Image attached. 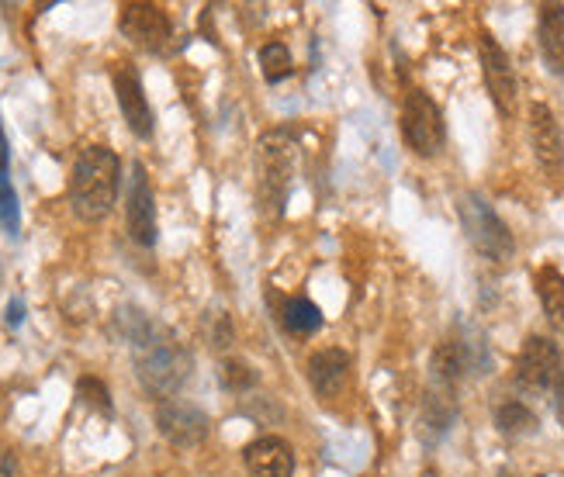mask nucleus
I'll return each instance as SVG.
<instances>
[{
	"mask_svg": "<svg viewBox=\"0 0 564 477\" xmlns=\"http://www.w3.org/2000/svg\"><path fill=\"white\" fill-rule=\"evenodd\" d=\"M0 229L4 236H18L21 232V208H18V191H14L7 170H0Z\"/></svg>",
	"mask_w": 564,
	"mask_h": 477,
	"instance_id": "nucleus-21",
	"label": "nucleus"
},
{
	"mask_svg": "<svg viewBox=\"0 0 564 477\" xmlns=\"http://www.w3.org/2000/svg\"><path fill=\"white\" fill-rule=\"evenodd\" d=\"M77 398L84 401L87 408H94V412L111 415V391H108V384L97 381V377H80V381H77Z\"/></svg>",
	"mask_w": 564,
	"mask_h": 477,
	"instance_id": "nucleus-22",
	"label": "nucleus"
},
{
	"mask_svg": "<svg viewBox=\"0 0 564 477\" xmlns=\"http://www.w3.org/2000/svg\"><path fill=\"white\" fill-rule=\"evenodd\" d=\"M208 339H212L215 350H225V346L232 343V322H229V315H222V312L208 315Z\"/></svg>",
	"mask_w": 564,
	"mask_h": 477,
	"instance_id": "nucleus-23",
	"label": "nucleus"
},
{
	"mask_svg": "<svg viewBox=\"0 0 564 477\" xmlns=\"http://www.w3.org/2000/svg\"><path fill=\"white\" fill-rule=\"evenodd\" d=\"M537 39L551 73H564V4H544L537 18Z\"/></svg>",
	"mask_w": 564,
	"mask_h": 477,
	"instance_id": "nucleus-15",
	"label": "nucleus"
},
{
	"mask_svg": "<svg viewBox=\"0 0 564 477\" xmlns=\"http://www.w3.org/2000/svg\"><path fill=\"white\" fill-rule=\"evenodd\" d=\"M125 225H129V236L139 242V246H153L156 242V198H153V187H149L146 166L142 163H132Z\"/></svg>",
	"mask_w": 564,
	"mask_h": 477,
	"instance_id": "nucleus-12",
	"label": "nucleus"
},
{
	"mask_svg": "<svg viewBox=\"0 0 564 477\" xmlns=\"http://www.w3.org/2000/svg\"><path fill=\"white\" fill-rule=\"evenodd\" d=\"M478 52H481V73H485V87H488V94H492L495 108H499L502 115H513L516 97H520V83H516V73H513V63H509L506 49H502V45L485 32V35H481V42H478Z\"/></svg>",
	"mask_w": 564,
	"mask_h": 477,
	"instance_id": "nucleus-9",
	"label": "nucleus"
},
{
	"mask_svg": "<svg viewBox=\"0 0 564 477\" xmlns=\"http://www.w3.org/2000/svg\"><path fill=\"white\" fill-rule=\"evenodd\" d=\"M218 381H222V388L232 391V395H246V391L257 388L260 377H257V370H253L246 360L229 357V360L218 363Z\"/></svg>",
	"mask_w": 564,
	"mask_h": 477,
	"instance_id": "nucleus-20",
	"label": "nucleus"
},
{
	"mask_svg": "<svg viewBox=\"0 0 564 477\" xmlns=\"http://www.w3.org/2000/svg\"><path fill=\"white\" fill-rule=\"evenodd\" d=\"M18 474H21L18 453L7 450V446H0V477H18Z\"/></svg>",
	"mask_w": 564,
	"mask_h": 477,
	"instance_id": "nucleus-24",
	"label": "nucleus"
},
{
	"mask_svg": "<svg viewBox=\"0 0 564 477\" xmlns=\"http://www.w3.org/2000/svg\"><path fill=\"white\" fill-rule=\"evenodd\" d=\"M457 215H461L464 236L471 246L478 249L485 260L492 263H509L516 253V239L509 232V225L495 215V208L481 194H461L457 201Z\"/></svg>",
	"mask_w": 564,
	"mask_h": 477,
	"instance_id": "nucleus-4",
	"label": "nucleus"
},
{
	"mask_svg": "<svg viewBox=\"0 0 564 477\" xmlns=\"http://www.w3.org/2000/svg\"><path fill=\"white\" fill-rule=\"evenodd\" d=\"M561 374V357L558 346L544 336H530L520 350V360H516V384L526 391V395H544Z\"/></svg>",
	"mask_w": 564,
	"mask_h": 477,
	"instance_id": "nucleus-8",
	"label": "nucleus"
},
{
	"mask_svg": "<svg viewBox=\"0 0 564 477\" xmlns=\"http://www.w3.org/2000/svg\"><path fill=\"white\" fill-rule=\"evenodd\" d=\"M554 408H558V422L564 429V377H558V388H554Z\"/></svg>",
	"mask_w": 564,
	"mask_h": 477,
	"instance_id": "nucleus-26",
	"label": "nucleus"
},
{
	"mask_svg": "<svg viewBox=\"0 0 564 477\" xmlns=\"http://www.w3.org/2000/svg\"><path fill=\"white\" fill-rule=\"evenodd\" d=\"M111 83H115L122 118L129 121V128L139 139H149V135H153V108H149V97H146V90H142L139 70H135L132 63H115Z\"/></svg>",
	"mask_w": 564,
	"mask_h": 477,
	"instance_id": "nucleus-11",
	"label": "nucleus"
},
{
	"mask_svg": "<svg viewBox=\"0 0 564 477\" xmlns=\"http://www.w3.org/2000/svg\"><path fill=\"white\" fill-rule=\"evenodd\" d=\"M537 298L544 305L547 322L564 336V274L554 267L537 270Z\"/></svg>",
	"mask_w": 564,
	"mask_h": 477,
	"instance_id": "nucleus-17",
	"label": "nucleus"
},
{
	"mask_svg": "<svg viewBox=\"0 0 564 477\" xmlns=\"http://www.w3.org/2000/svg\"><path fill=\"white\" fill-rule=\"evenodd\" d=\"M260 73L267 83H281L295 73V63H291V52L284 42H267L260 49Z\"/></svg>",
	"mask_w": 564,
	"mask_h": 477,
	"instance_id": "nucleus-19",
	"label": "nucleus"
},
{
	"mask_svg": "<svg viewBox=\"0 0 564 477\" xmlns=\"http://www.w3.org/2000/svg\"><path fill=\"white\" fill-rule=\"evenodd\" d=\"M246 471L253 477H291L295 474V453L281 436H260L243 450Z\"/></svg>",
	"mask_w": 564,
	"mask_h": 477,
	"instance_id": "nucleus-14",
	"label": "nucleus"
},
{
	"mask_svg": "<svg viewBox=\"0 0 564 477\" xmlns=\"http://www.w3.org/2000/svg\"><path fill=\"white\" fill-rule=\"evenodd\" d=\"M0 170H7V135H4V125H0Z\"/></svg>",
	"mask_w": 564,
	"mask_h": 477,
	"instance_id": "nucleus-27",
	"label": "nucleus"
},
{
	"mask_svg": "<svg viewBox=\"0 0 564 477\" xmlns=\"http://www.w3.org/2000/svg\"><path fill=\"white\" fill-rule=\"evenodd\" d=\"M308 381H312L315 395L319 398H336L350 381V353L326 346V350H315L308 357Z\"/></svg>",
	"mask_w": 564,
	"mask_h": 477,
	"instance_id": "nucleus-13",
	"label": "nucleus"
},
{
	"mask_svg": "<svg viewBox=\"0 0 564 477\" xmlns=\"http://www.w3.org/2000/svg\"><path fill=\"white\" fill-rule=\"evenodd\" d=\"M495 429H499L502 436H513V439L533 436L537 433V415H533L523 401H502V405L495 408Z\"/></svg>",
	"mask_w": 564,
	"mask_h": 477,
	"instance_id": "nucleus-18",
	"label": "nucleus"
},
{
	"mask_svg": "<svg viewBox=\"0 0 564 477\" xmlns=\"http://www.w3.org/2000/svg\"><path fill=\"white\" fill-rule=\"evenodd\" d=\"M298 146L288 128H270L257 142V208L263 218H281L295 187Z\"/></svg>",
	"mask_w": 564,
	"mask_h": 477,
	"instance_id": "nucleus-3",
	"label": "nucleus"
},
{
	"mask_svg": "<svg viewBox=\"0 0 564 477\" xmlns=\"http://www.w3.org/2000/svg\"><path fill=\"white\" fill-rule=\"evenodd\" d=\"M156 429L177 450H194L212 433V422H208L205 408L191 405L184 398H170L156 405Z\"/></svg>",
	"mask_w": 564,
	"mask_h": 477,
	"instance_id": "nucleus-6",
	"label": "nucleus"
},
{
	"mask_svg": "<svg viewBox=\"0 0 564 477\" xmlns=\"http://www.w3.org/2000/svg\"><path fill=\"white\" fill-rule=\"evenodd\" d=\"M402 135L416 156H436L447 142L443 111L426 90H409L402 104Z\"/></svg>",
	"mask_w": 564,
	"mask_h": 477,
	"instance_id": "nucleus-5",
	"label": "nucleus"
},
{
	"mask_svg": "<svg viewBox=\"0 0 564 477\" xmlns=\"http://www.w3.org/2000/svg\"><path fill=\"white\" fill-rule=\"evenodd\" d=\"M118 28L125 39L146 52H163L174 39V25L160 4H125L118 14Z\"/></svg>",
	"mask_w": 564,
	"mask_h": 477,
	"instance_id": "nucleus-7",
	"label": "nucleus"
},
{
	"mask_svg": "<svg viewBox=\"0 0 564 477\" xmlns=\"http://www.w3.org/2000/svg\"><path fill=\"white\" fill-rule=\"evenodd\" d=\"M118 325H122V336L132 346L135 377H139L142 391L160 401H170L191 381L194 360L187 353V346L177 343L160 325L149 322L139 308H122L118 312Z\"/></svg>",
	"mask_w": 564,
	"mask_h": 477,
	"instance_id": "nucleus-1",
	"label": "nucleus"
},
{
	"mask_svg": "<svg viewBox=\"0 0 564 477\" xmlns=\"http://www.w3.org/2000/svg\"><path fill=\"white\" fill-rule=\"evenodd\" d=\"M122 163L108 146L80 149L70 173V204L80 222H104L118 201Z\"/></svg>",
	"mask_w": 564,
	"mask_h": 477,
	"instance_id": "nucleus-2",
	"label": "nucleus"
},
{
	"mask_svg": "<svg viewBox=\"0 0 564 477\" xmlns=\"http://www.w3.org/2000/svg\"><path fill=\"white\" fill-rule=\"evenodd\" d=\"M277 301V318L284 322V329L295 336H312L322 329V312L308 298H274Z\"/></svg>",
	"mask_w": 564,
	"mask_h": 477,
	"instance_id": "nucleus-16",
	"label": "nucleus"
},
{
	"mask_svg": "<svg viewBox=\"0 0 564 477\" xmlns=\"http://www.w3.org/2000/svg\"><path fill=\"white\" fill-rule=\"evenodd\" d=\"M530 146L537 156L540 170L551 180H558L564 173V135L561 125L554 118V111L547 104H530Z\"/></svg>",
	"mask_w": 564,
	"mask_h": 477,
	"instance_id": "nucleus-10",
	"label": "nucleus"
},
{
	"mask_svg": "<svg viewBox=\"0 0 564 477\" xmlns=\"http://www.w3.org/2000/svg\"><path fill=\"white\" fill-rule=\"evenodd\" d=\"M4 322H7V329H18V325L25 322V301H21V298H11V301H7Z\"/></svg>",
	"mask_w": 564,
	"mask_h": 477,
	"instance_id": "nucleus-25",
	"label": "nucleus"
}]
</instances>
